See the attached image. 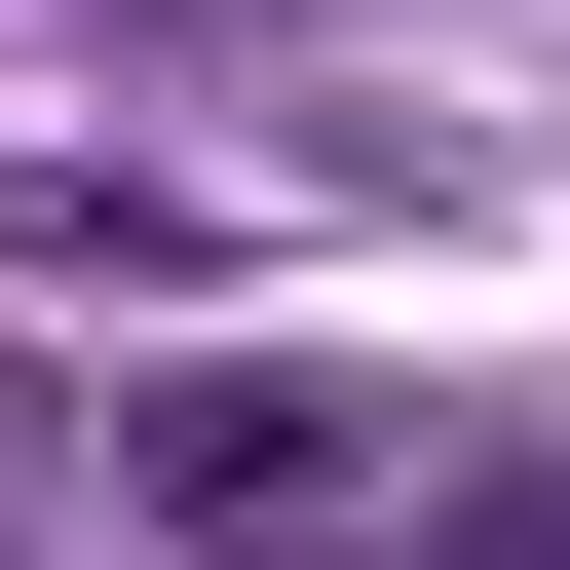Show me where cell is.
<instances>
[{"instance_id":"obj_1","label":"cell","mask_w":570,"mask_h":570,"mask_svg":"<svg viewBox=\"0 0 570 570\" xmlns=\"http://www.w3.org/2000/svg\"><path fill=\"white\" fill-rule=\"evenodd\" d=\"M115 494H153L190 570H305V532H419V419L305 381V343H153V381H115Z\"/></svg>"}]
</instances>
